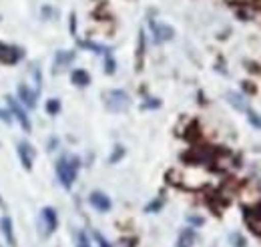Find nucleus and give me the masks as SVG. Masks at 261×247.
I'll use <instances>...</instances> for the list:
<instances>
[{
  "instance_id": "nucleus-1",
  "label": "nucleus",
  "mask_w": 261,
  "mask_h": 247,
  "mask_svg": "<svg viewBox=\"0 0 261 247\" xmlns=\"http://www.w3.org/2000/svg\"><path fill=\"white\" fill-rule=\"evenodd\" d=\"M79 159L76 157H63L59 163H57V177L61 181V185L65 189H70L72 183L76 181V173H79Z\"/></svg>"
},
{
  "instance_id": "nucleus-12",
  "label": "nucleus",
  "mask_w": 261,
  "mask_h": 247,
  "mask_svg": "<svg viewBox=\"0 0 261 247\" xmlns=\"http://www.w3.org/2000/svg\"><path fill=\"white\" fill-rule=\"evenodd\" d=\"M72 83L79 85V87H87L91 83V77H89V72L79 68V70H72Z\"/></svg>"
},
{
  "instance_id": "nucleus-7",
  "label": "nucleus",
  "mask_w": 261,
  "mask_h": 247,
  "mask_svg": "<svg viewBox=\"0 0 261 247\" xmlns=\"http://www.w3.org/2000/svg\"><path fill=\"white\" fill-rule=\"evenodd\" d=\"M151 29H153V34H155V40H157V42L171 40V38H173V34H175L171 27L161 24V22H155V20H151Z\"/></svg>"
},
{
  "instance_id": "nucleus-21",
  "label": "nucleus",
  "mask_w": 261,
  "mask_h": 247,
  "mask_svg": "<svg viewBox=\"0 0 261 247\" xmlns=\"http://www.w3.org/2000/svg\"><path fill=\"white\" fill-rule=\"evenodd\" d=\"M0 207H4V201H2V197H0Z\"/></svg>"
},
{
  "instance_id": "nucleus-5",
  "label": "nucleus",
  "mask_w": 261,
  "mask_h": 247,
  "mask_svg": "<svg viewBox=\"0 0 261 247\" xmlns=\"http://www.w3.org/2000/svg\"><path fill=\"white\" fill-rule=\"evenodd\" d=\"M18 157H20V163H22V167L24 169H33V163H34V149L31 143H27V141H20L18 143Z\"/></svg>"
},
{
  "instance_id": "nucleus-3",
  "label": "nucleus",
  "mask_w": 261,
  "mask_h": 247,
  "mask_svg": "<svg viewBox=\"0 0 261 247\" xmlns=\"http://www.w3.org/2000/svg\"><path fill=\"white\" fill-rule=\"evenodd\" d=\"M6 103H8V109H10V115L18 121V123L24 127V131L29 133L31 129H33V125H31V119H29V115H27V111L20 107V103L16 101V98H12V96H8L6 98Z\"/></svg>"
},
{
  "instance_id": "nucleus-19",
  "label": "nucleus",
  "mask_w": 261,
  "mask_h": 247,
  "mask_svg": "<svg viewBox=\"0 0 261 247\" xmlns=\"http://www.w3.org/2000/svg\"><path fill=\"white\" fill-rule=\"evenodd\" d=\"M249 113V121H251V125H255V127H259L261 129V119L255 115V113H251V111H247Z\"/></svg>"
},
{
  "instance_id": "nucleus-11",
  "label": "nucleus",
  "mask_w": 261,
  "mask_h": 247,
  "mask_svg": "<svg viewBox=\"0 0 261 247\" xmlns=\"http://www.w3.org/2000/svg\"><path fill=\"white\" fill-rule=\"evenodd\" d=\"M227 101L235 107V109H237V111H243V113H247V111H249L247 101H245L239 93H227Z\"/></svg>"
},
{
  "instance_id": "nucleus-10",
  "label": "nucleus",
  "mask_w": 261,
  "mask_h": 247,
  "mask_svg": "<svg viewBox=\"0 0 261 247\" xmlns=\"http://www.w3.org/2000/svg\"><path fill=\"white\" fill-rule=\"evenodd\" d=\"M193 243H195V231L191 227L183 229L179 239H177V247H193Z\"/></svg>"
},
{
  "instance_id": "nucleus-20",
  "label": "nucleus",
  "mask_w": 261,
  "mask_h": 247,
  "mask_svg": "<svg viewBox=\"0 0 261 247\" xmlns=\"http://www.w3.org/2000/svg\"><path fill=\"white\" fill-rule=\"evenodd\" d=\"M159 207H161V201H155V203H151V205L147 207V211H149V213H153V211H155V209H159Z\"/></svg>"
},
{
  "instance_id": "nucleus-17",
  "label": "nucleus",
  "mask_w": 261,
  "mask_h": 247,
  "mask_svg": "<svg viewBox=\"0 0 261 247\" xmlns=\"http://www.w3.org/2000/svg\"><path fill=\"white\" fill-rule=\"evenodd\" d=\"M0 121H2V123H12V115H10V111L0 109Z\"/></svg>"
},
{
  "instance_id": "nucleus-13",
  "label": "nucleus",
  "mask_w": 261,
  "mask_h": 247,
  "mask_svg": "<svg viewBox=\"0 0 261 247\" xmlns=\"http://www.w3.org/2000/svg\"><path fill=\"white\" fill-rule=\"evenodd\" d=\"M72 59H74V53H59L57 59H55V70H59V68L66 66Z\"/></svg>"
},
{
  "instance_id": "nucleus-8",
  "label": "nucleus",
  "mask_w": 261,
  "mask_h": 247,
  "mask_svg": "<svg viewBox=\"0 0 261 247\" xmlns=\"http://www.w3.org/2000/svg\"><path fill=\"white\" fill-rule=\"evenodd\" d=\"M18 101L27 107V109H34L36 107V91H31L27 85L18 87Z\"/></svg>"
},
{
  "instance_id": "nucleus-18",
  "label": "nucleus",
  "mask_w": 261,
  "mask_h": 247,
  "mask_svg": "<svg viewBox=\"0 0 261 247\" xmlns=\"http://www.w3.org/2000/svg\"><path fill=\"white\" fill-rule=\"evenodd\" d=\"M231 239L235 241V243H233L235 247H245V239H243L241 235H237V233H235V235H231Z\"/></svg>"
},
{
  "instance_id": "nucleus-16",
  "label": "nucleus",
  "mask_w": 261,
  "mask_h": 247,
  "mask_svg": "<svg viewBox=\"0 0 261 247\" xmlns=\"http://www.w3.org/2000/svg\"><path fill=\"white\" fill-rule=\"evenodd\" d=\"M76 247H91V241H89L87 233H79V245Z\"/></svg>"
},
{
  "instance_id": "nucleus-15",
  "label": "nucleus",
  "mask_w": 261,
  "mask_h": 247,
  "mask_svg": "<svg viewBox=\"0 0 261 247\" xmlns=\"http://www.w3.org/2000/svg\"><path fill=\"white\" fill-rule=\"evenodd\" d=\"M59 109H61V103H59L57 98H50V101L46 103V111H48L50 115H57V113H59Z\"/></svg>"
},
{
  "instance_id": "nucleus-14",
  "label": "nucleus",
  "mask_w": 261,
  "mask_h": 247,
  "mask_svg": "<svg viewBox=\"0 0 261 247\" xmlns=\"http://www.w3.org/2000/svg\"><path fill=\"white\" fill-rule=\"evenodd\" d=\"M253 213H255V219H251V217H245V219H247V223H249V229H251L253 233L261 235V211H253Z\"/></svg>"
},
{
  "instance_id": "nucleus-4",
  "label": "nucleus",
  "mask_w": 261,
  "mask_h": 247,
  "mask_svg": "<svg viewBox=\"0 0 261 247\" xmlns=\"http://www.w3.org/2000/svg\"><path fill=\"white\" fill-rule=\"evenodd\" d=\"M40 225L44 227V231H42V235H50L55 229H57V225H59V217H57V211L53 209V207H44L42 211H40Z\"/></svg>"
},
{
  "instance_id": "nucleus-6",
  "label": "nucleus",
  "mask_w": 261,
  "mask_h": 247,
  "mask_svg": "<svg viewBox=\"0 0 261 247\" xmlns=\"http://www.w3.org/2000/svg\"><path fill=\"white\" fill-rule=\"evenodd\" d=\"M89 201H91V205L97 209V211H100V213H105V211H109L111 209V199L105 195V193H100V191H93L91 193V197H89Z\"/></svg>"
},
{
  "instance_id": "nucleus-2",
  "label": "nucleus",
  "mask_w": 261,
  "mask_h": 247,
  "mask_svg": "<svg viewBox=\"0 0 261 247\" xmlns=\"http://www.w3.org/2000/svg\"><path fill=\"white\" fill-rule=\"evenodd\" d=\"M107 107L113 113H123L130 107V96L125 91H111L107 93Z\"/></svg>"
},
{
  "instance_id": "nucleus-9",
  "label": "nucleus",
  "mask_w": 261,
  "mask_h": 247,
  "mask_svg": "<svg viewBox=\"0 0 261 247\" xmlns=\"http://www.w3.org/2000/svg\"><path fill=\"white\" fill-rule=\"evenodd\" d=\"M0 227H2V233H4V237L8 239V245L10 247H16V237H14V231H12V221H10V217H2L0 219Z\"/></svg>"
}]
</instances>
